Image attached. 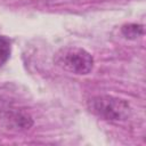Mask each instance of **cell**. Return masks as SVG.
Here are the masks:
<instances>
[{"instance_id":"6da1fadb","label":"cell","mask_w":146,"mask_h":146,"mask_svg":"<svg viewBox=\"0 0 146 146\" xmlns=\"http://www.w3.org/2000/svg\"><path fill=\"white\" fill-rule=\"evenodd\" d=\"M90 113L107 122H124L131 115L128 100L112 95H95L87 100Z\"/></svg>"},{"instance_id":"7a4b0ae2","label":"cell","mask_w":146,"mask_h":146,"mask_svg":"<svg viewBox=\"0 0 146 146\" xmlns=\"http://www.w3.org/2000/svg\"><path fill=\"white\" fill-rule=\"evenodd\" d=\"M54 63L62 70L76 74H89L95 65L92 55L83 48L66 46L58 49L54 56Z\"/></svg>"},{"instance_id":"3957f363","label":"cell","mask_w":146,"mask_h":146,"mask_svg":"<svg viewBox=\"0 0 146 146\" xmlns=\"http://www.w3.org/2000/svg\"><path fill=\"white\" fill-rule=\"evenodd\" d=\"M0 123L10 131H25L32 128L34 121L25 110L5 104L0 106Z\"/></svg>"},{"instance_id":"277c9868","label":"cell","mask_w":146,"mask_h":146,"mask_svg":"<svg viewBox=\"0 0 146 146\" xmlns=\"http://www.w3.org/2000/svg\"><path fill=\"white\" fill-rule=\"evenodd\" d=\"M121 33L125 39L136 40L144 34V26L137 23H128V24L122 25Z\"/></svg>"},{"instance_id":"5b68a950","label":"cell","mask_w":146,"mask_h":146,"mask_svg":"<svg viewBox=\"0 0 146 146\" xmlns=\"http://www.w3.org/2000/svg\"><path fill=\"white\" fill-rule=\"evenodd\" d=\"M11 54V41L6 35H0V67L9 59Z\"/></svg>"}]
</instances>
